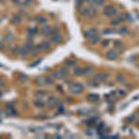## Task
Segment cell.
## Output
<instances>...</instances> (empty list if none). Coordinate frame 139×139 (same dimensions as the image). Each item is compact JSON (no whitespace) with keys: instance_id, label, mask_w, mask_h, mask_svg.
Instances as JSON below:
<instances>
[{"instance_id":"1","label":"cell","mask_w":139,"mask_h":139,"mask_svg":"<svg viewBox=\"0 0 139 139\" xmlns=\"http://www.w3.org/2000/svg\"><path fill=\"white\" fill-rule=\"evenodd\" d=\"M70 91L72 94H81L82 92L84 91V85L80 83H74V84H71L70 86Z\"/></svg>"},{"instance_id":"2","label":"cell","mask_w":139,"mask_h":139,"mask_svg":"<svg viewBox=\"0 0 139 139\" xmlns=\"http://www.w3.org/2000/svg\"><path fill=\"white\" fill-rule=\"evenodd\" d=\"M81 14L83 16L86 18H92L96 15V9L93 8L92 6H87V7H83L81 9Z\"/></svg>"},{"instance_id":"3","label":"cell","mask_w":139,"mask_h":139,"mask_svg":"<svg viewBox=\"0 0 139 139\" xmlns=\"http://www.w3.org/2000/svg\"><path fill=\"white\" fill-rule=\"evenodd\" d=\"M68 71L64 70V69H61V70H59V71H54V73H53V77L55 80H61L62 78H66L68 77Z\"/></svg>"},{"instance_id":"4","label":"cell","mask_w":139,"mask_h":139,"mask_svg":"<svg viewBox=\"0 0 139 139\" xmlns=\"http://www.w3.org/2000/svg\"><path fill=\"white\" fill-rule=\"evenodd\" d=\"M14 53L16 54L18 57H20V58H24L27 56V54L29 53V51L24 47V45L22 46H17L15 47V50H14Z\"/></svg>"},{"instance_id":"5","label":"cell","mask_w":139,"mask_h":139,"mask_svg":"<svg viewBox=\"0 0 139 139\" xmlns=\"http://www.w3.org/2000/svg\"><path fill=\"white\" fill-rule=\"evenodd\" d=\"M108 78H109V75L106 74V73H97L93 77V80L95 82H97V84H101V83L107 81Z\"/></svg>"},{"instance_id":"6","label":"cell","mask_w":139,"mask_h":139,"mask_svg":"<svg viewBox=\"0 0 139 139\" xmlns=\"http://www.w3.org/2000/svg\"><path fill=\"white\" fill-rule=\"evenodd\" d=\"M117 13H118L117 8L112 6H107V7L104 9V14L108 17H114L115 15H117Z\"/></svg>"},{"instance_id":"7","label":"cell","mask_w":139,"mask_h":139,"mask_svg":"<svg viewBox=\"0 0 139 139\" xmlns=\"http://www.w3.org/2000/svg\"><path fill=\"white\" fill-rule=\"evenodd\" d=\"M97 33H98L97 30L95 29V28H92V29H89V30H87L86 32H84V37H85V38L90 39L91 37H93V36L97 35Z\"/></svg>"},{"instance_id":"8","label":"cell","mask_w":139,"mask_h":139,"mask_svg":"<svg viewBox=\"0 0 139 139\" xmlns=\"http://www.w3.org/2000/svg\"><path fill=\"white\" fill-rule=\"evenodd\" d=\"M38 48L40 49V51H47L49 48H50V43L48 41H43L39 44Z\"/></svg>"},{"instance_id":"9","label":"cell","mask_w":139,"mask_h":139,"mask_svg":"<svg viewBox=\"0 0 139 139\" xmlns=\"http://www.w3.org/2000/svg\"><path fill=\"white\" fill-rule=\"evenodd\" d=\"M106 56H107L108 59H110V60H115L118 58V53L115 50H113V49H110V50H109L107 52Z\"/></svg>"},{"instance_id":"10","label":"cell","mask_w":139,"mask_h":139,"mask_svg":"<svg viewBox=\"0 0 139 139\" xmlns=\"http://www.w3.org/2000/svg\"><path fill=\"white\" fill-rule=\"evenodd\" d=\"M87 100L90 101V102H97V101L99 100V96L97 94H94V93L89 94L87 96Z\"/></svg>"},{"instance_id":"11","label":"cell","mask_w":139,"mask_h":139,"mask_svg":"<svg viewBox=\"0 0 139 139\" xmlns=\"http://www.w3.org/2000/svg\"><path fill=\"white\" fill-rule=\"evenodd\" d=\"M47 103H48V106L50 108H54L58 104V99L55 97H50L47 100Z\"/></svg>"},{"instance_id":"12","label":"cell","mask_w":139,"mask_h":139,"mask_svg":"<svg viewBox=\"0 0 139 139\" xmlns=\"http://www.w3.org/2000/svg\"><path fill=\"white\" fill-rule=\"evenodd\" d=\"M35 84L37 85V86H39V87H42V86H44V85L45 84V78H43V77H37L35 79Z\"/></svg>"},{"instance_id":"13","label":"cell","mask_w":139,"mask_h":139,"mask_svg":"<svg viewBox=\"0 0 139 139\" xmlns=\"http://www.w3.org/2000/svg\"><path fill=\"white\" fill-rule=\"evenodd\" d=\"M11 23H13V24H19L20 23V21H21V17L19 16V15H14V16L11 18Z\"/></svg>"},{"instance_id":"14","label":"cell","mask_w":139,"mask_h":139,"mask_svg":"<svg viewBox=\"0 0 139 139\" xmlns=\"http://www.w3.org/2000/svg\"><path fill=\"white\" fill-rule=\"evenodd\" d=\"M14 35H13L12 33H8V34H6V35L4 36L3 38V41L6 43H11L14 40Z\"/></svg>"},{"instance_id":"15","label":"cell","mask_w":139,"mask_h":139,"mask_svg":"<svg viewBox=\"0 0 139 139\" xmlns=\"http://www.w3.org/2000/svg\"><path fill=\"white\" fill-rule=\"evenodd\" d=\"M94 72V69L93 67H90V66H87V67H85L84 69V75H91L92 73Z\"/></svg>"},{"instance_id":"16","label":"cell","mask_w":139,"mask_h":139,"mask_svg":"<svg viewBox=\"0 0 139 139\" xmlns=\"http://www.w3.org/2000/svg\"><path fill=\"white\" fill-rule=\"evenodd\" d=\"M27 32H28L30 36H33V35H35L36 32H38V29H37L36 27H30V28H28Z\"/></svg>"},{"instance_id":"17","label":"cell","mask_w":139,"mask_h":139,"mask_svg":"<svg viewBox=\"0 0 139 139\" xmlns=\"http://www.w3.org/2000/svg\"><path fill=\"white\" fill-rule=\"evenodd\" d=\"M51 41L54 44H58L59 42H61V36H60V34H56V35L52 36L51 37Z\"/></svg>"},{"instance_id":"18","label":"cell","mask_w":139,"mask_h":139,"mask_svg":"<svg viewBox=\"0 0 139 139\" xmlns=\"http://www.w3.org/2000/svg\"><path fill=\"white\" fill-rule=\"evenodd\" d=\"M73 74L76 75V76H81V75L84 74V69L80 68V67H77L73 70Z\"/></svg>"},{"instance_id":"19","label":"cell","mask_w":139,"mask_h":139,"mask_svg":"<svg viewBox=\"0 0 139 139\" xmlns=\"http://www.w3.org/2000/svg\"><path fill=\"white\" fill-rule=\"evenodd\" d=\"M34 106L36 108H39V109H41V108H44L45 107V102L41 99H37V100L34 101Z\"/></svg>"},{"instance_id":"20","label":"cell","mask_w":139,"mask_h":139,"mask_svg":"<svg viewBox=\"0 0 139 139\" xmlns=\"http://www.w3.org/2000/svg\"><path fill=\"white\" fill-rule=\"evenodd\" d=\"M58 28H52V29H50V31L48 32L47 35H48L49 37H52V36L56 35V34H58Z\"/></svg>"},{"instance_id":"21","label":"cell","mask_w":139,"mask_h":139,"mask_svg":"<svg viewBox=\"0 0 139 139\" xmlns=\"http://www.w3.org/2000/svg\"><path fill=\"white\" fill-rule=\"evenodd\" d=\"M23 45H24V47H25V48L27 49V50H28L29 52L31 51V49H32L33 46H34V45H33V44H32L31 41H27V42H26Z\"/></svg>"},{"instance_id":"22","label":"cell","mask_w":139,"mask_h":139,"mask_svg":"<svg viewBox=\"0 0 139 139\" xmlns=\"http://www.w3.org/2000/svg\"><path fill=\"white\" fill-rule=\"evenodd\" d=\"M45 84H54V77L53 76H46L45 78Z\"/></svg>"},{"instance_id":"23","label":"cell","mask_w":139,"mask_h":139,"mask_svg":"<svg viewBox=\"0 0 139 139\" xmlns=\"http://www.w3.org/2000/svg\"><path fill=\"white\" fill-rule=\"evenodd\" d=\"M39 52H40V49L38 48V46H33V47L31 49L30 53H31L32 56H36L39 54Z\"/></svg>"},{"instance_id":"24","label":"cell","mask_w":139,"mask_h":139,"mask_svg":"<svg viewBox=\"0 0 139 139\" xmlns=\"http://www.w3.org/2000/svg\"><path fill=\"white\" fill-rule=\"evenodd\" d=\"M50 27H49L48 25H44L42 27V29H41V32H42L43 34H47L48 33V32L50 31Z\"/></svg>"},{"instance_id":"25","label":"cell","mask_w":139,"mask_h":139,"mask_svg":"<svg viewBox=\"0 0 139 139\" xmlns=\"http://www.w3.org/2000/svg\"><path fill=\"white\" fill-rule=\"evenodd\" d=\"M88 40H89V42H90L91 44H97V43L99 41V36H98V34H97V35L91 37V38L88 39Z\"/></svg>"},{"instance_id":"26","label":"cell","mask_w":139,"mask_h":139,"mask_svg":"<svg viewBox=\"0 0 139 139\" xmlns=\"http://www.w3.org/2000/svg\"><path fill=\"white\" fill-rule=\"evenodd\" d=\"M28 76L25 74H23V73H20V75H19V82L20 83H26V82L28 81Z\"/></svg>"},{"instance_id":"27","label":"cell","mask_w":139,"mask_h":139,"mask_svg":"<svg viewBox=\"0 0 139 139\" xmlns=\"http://www.w3.org/2000/svg\"><path fill=\"white\" fill-rule=\"evenodd\" d=\"M35 21H37V22L39 23H45V21H46V19H45V17H43V16H37L35 17Z\"/></svg>"},{"instance_id":"28","label":"cell","mask_w":139,"mask_h":139,"mask_svg":"<svg viewBox=\"0 0 139 139\" xmlns=\"http://www.w3.org/2000/svg\"><path fill=\"white\" fill-rule=\"evenodd\" d=\"M114 46L116 47L117 49H119V50H122L123 49V43L121 42V41H116V42H114Z\"/></svg>"},{"instance_id":"29","label":"cell","mask_w":139,"mask_h":139,"mask_svg":"<svg viewBox=\"0 0 139 139\" xmlns=\"http://www.w3.org/2000/svg\"><path fill=\"white\" fill-rule=\"evenodd\" d=\"M118 32L120 33V34H126L127 32H128V29H127V27H122L119 29Z\"/></svg>"},{"instance_id":"30","label":"cell","mask_w":139,"mask_h":139,"mask_svg":"<svg viewBox=\"0 0 139 139\" xmlns=\"http://www.w3.org/2000/svg\"><path fill=\"white\" fill-rule=\"evenodd\" d=\"M104 3H105V0H93L92 2V4L97 5V6H102Z\"/></svg>"},{"instance_id":"31","label":"cell","mask_w":139,"mask_h":139,"mask_svg":"<svg viewBox=\"0 0 139 139\" xmlns=\"http://www.w3.org/2000/svg\"><path fill=\"white\" fill-rule=\"evenodd\" d=\"M88 84H89V85H90L91 87H97V86H98V84H97V82H95L94 80H93V79H92V80H91V81H89V82H88Z\"/></svg>"},{"instance_id":"32","label":"cell","mask_w":139,"mask_h":139,"mask_svg":"<svg viewBox=\"0 0 139 139\" xmlns=\"http://www.w3.org/2000/svg\"><path fill=\"white\" fill-rule=\"evenodd\" d=\"M7 112H6V110H0V117H2V118H5V117H7Z\"/></svg>"},{"instance_id":"33","label":"cell","mask_w":139,"mask_h":139,"mask_svg":"<svg viewBox=\"0 0 139 139\" xmlns=\"http://www.w3.org/2000/svg\"><path fill=\"white\" fill-rule=\"evenodd\" d=\"M74 65H75L74 60H68V61H66V66L67 67H72Z\"/></svg>"},{"instance_id":"34","label":"cell","mask_w":139,"mask_h":139,"mask_svg":"<svg viewBox=\"0 0 139 139\" xmlns=\"http://www.w3.org/2000/svg\"><path fill=\"white\" fill-rule=\"evenodd\" d=\"M125 19H126V18H125V16H124V15H120V16L118 17L116 19L118 20V21H119V22H123V21H124V20H125Z\"/></svg>"},{"instance_id":"35","label":"cell","mask_w":139,"mask_h":139,"mask_svg":"<svg viewBox=\"0 0 139 139\" xmlns=\"http://www.w3.org/2000/svg\"><path fill=\"white\" fill-rule=\"evenodd\" d=\"M117 81L119 82V83H123V82L124 81V76L122 74L117 75Z\"/></svg>"},{"instance_id":"36","label":"cell","mask_w":139,"mask_h":139,"mask_svg":"<svg viewBox=\"0 0 139 139\" xmlns=\"http://www.w3.org/2000/svg\"><path fill=\"white\" fill-rule=\"evenodd\" d=\"M15 106V103H13V102H7L6 104V109H13Z\"/></svg>"},{"instance_id":"37","label":"cell","mask_w":139,"mask_h":139,"mask_svg":"<svg viewBox=\"0 0 139 139\" xmlns=\"http://www.w3.org/2000/svg\"><path fill=\"white\" fill-rule=\"evenodd\" d=\"M45 91H38L37 93H36V96L37 97H44V96L45 95Z\"/></svg>"},{"instance_id":"38","label":"cell","mask_w":139,"mask_h":139,"mask_svg":"<svg viewBox=\"0 0 139 139\" xmlns=\"http://www.w3.org/2000/svg\"><path fill=\"white\" fill-rule=\"evenodd\" d=\"M114 31L111 29H108V30H105V31H103V33L104 34H111V33H113Z\"/></svg>"},{"instance_id":"39","label":"cell","mask_w":139,"mask_h":139,"mask_svg":"<svg viewBox=\"0 0 139 139\" xmlns=\"http://www.w3.org/2000/svg\"><path fill=\"white\" fill-rule=\"evenodd\" d=\"M40 62H41V59H38V60H37V61L32 62V64L30 65V67H31V68H32V67H35V66H37V65H38L39 63H40Z\"/></svg>"},{"instance_id":"40","label":"cell","mask_w":139,"mask_h":139,"mask_svg":"<svg viewBox=\"0 0 139 139\" xmlns=\"http://www.w3.org/2000/svg\"><path fill=\"white\" fill-rule=\"evenodd\" d=\"M109 45H110V40H104V41H102V45L103 46H107Z\"/></svg>"},{"instance_id":"41","label":"cell","mask_w":139,"mask_h":139,"mask_svg":"<svg viewBox=\"0 0 139 139\" xmlns=\"http://www.w3.org/2000/svg\"><path fill=\"white\" fill-rule=\"evenodd\" d=\"M116 93H117V94H119V96H121V97H122V96H124V95H125V93H124V91H123V90H117V91H116Z\"/></svg>"},{"instance_id":"42","label":"cell","mask_w":139,"mask_h":139,"mask_svg":"<svg viewBox=\"0 0 139 139\" xmlns=\"http://www.w3.org/2000/svg\"><path fill=\"white\" fill-rule=\"evenodd\" d=\"M127 120L129 121V122H134V121H135V116H134V115H131V117H129Z\"/></svg>"},{"instance_id":"43","label":"cell","mask_w":139,"mask_h":139,"mask_svg":"<svg viewBox=\"0 0 139 139\" xmlns=\"http://www.w3.org/2000/svg\"><path fill=\"white\" fill-rule=\"evenodd\" d=\"M75 1H76L77 5H82V4L84 3V0H75Z\"/></svg>"},{"instance_id":"44","label":"cell","mask_w":139,"mask_h":139,"mask_svg":"<svg viewBox=\"0 0 139 139\" xmlns=\"http://www.w3.org/2000/svg\"><path fill=\"white\" fill-rule=\"evenodd\" d=\"M58 111H59V112H63V111H64V110H63V107H62V106H59V107L58 108Z\"/></svg>"},{"instance_id":"45","label":"cell","mask_w":139,"mask_h":139,"mask_svg":"<svg viewBox=\"0 0 139 139\" xmlns=\"http://www.w3.org/2000/svg\"><path fill=\"white\" fill-rule=\"evenodd\" d=\"M4 84H4V81L0 78V87H4Z\"/></svg>"},{"instance_id":"46","label":"cell","mask_w":139,"mask_h":139,"mask_svg":"<svg viewBox=\"0 0 139 139\" xmlns=\"http://www.w3.org/2000/svg\"><path fill=\"white\" fill-rule=\"evenodd\" d=\"M12 2L14 4H17V5H18V4H20V0H12Z\"/></svg>"},{"instance_id":"47","label":"cell","mask_w":139,"mask_h":139,"mask_svg":"<svg viewBox=\"0 0 139 139\" xmlns=\"http://www.w3.org/2000/svg\"><path fill=\"white\" fill-rule=\"evenodd\" d=\"M3 48H4V44H3V42L0 41V50H2Z\"/></svg>"},{"instance_id":"48","label":"cell","mask_w":139,"mask_h":139,"mask_svg":"<svg viewBox=\"0 0 139 139\" xmlns=\"http://www.w3.org/2000/svg\"><path fill=\"white\" fill-rule=\"evenodd\" d=\"M54 137H56V138H61V136H59V135H54Z\"/></svg>"},{"instance_id":"49","label":"cell","mask_w":139,"mask_h":139,"mask_svg":"<svg viewBox=\"0 0 139 139\" xmlns=\"http://www.w3.org/2000/svg\"><path fill=\"white\" fill-rule=\"evenodd\" d=\"M1 97H2V93L0 92V99H1Z\"/></svg>"},{"instance_id":"50","label":"cell","mask_w":139,"mask_h":139,"mask_svg":"<svg viewBox=\"0 0 139 139\" xmlns=\"http://www.w3.org/2000/svg\"><path fill=\"white\" fill-rule=\"evenodd\" d=\"M88 1H89L90 3H92V2H93V0H88Z\"/></svg>"},{"instance_id":"51","label":"cell","mask_w":139,"mask_h":139,"mask_svg":"<svg viewBox=\"0 0 139 139\" xmlns=\"http://www.w3.org/2000/svg\"><path fill=\"white\" fill-rule=\"evenodd\" d=\"M29 1H30V2H31V1H32V0H29Z\"/></svg>"},{"instance_id":"52","label":"cell","mask_w":139,"mask_h":139,"mask_svg":"<svg viewBox=\"0 0 139 139\" xmlns=\"http://www.w3.org/2000/svg\"><path fill=\"white\" fill-rule=\"evenodd\" d=\"M138 114H139V110H138Z\"/></svg>"}]
</instances>
